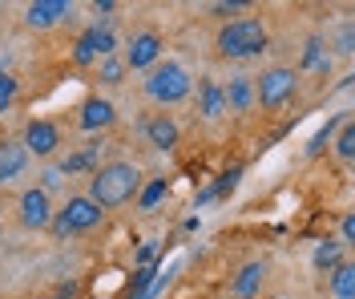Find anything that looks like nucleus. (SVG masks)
Here are the masks:
<instances>
[{
  "instance_id": "1",
  "label": "nucleus",
  "mask_w": 355,
  "mask_h": 299,
  "mask_svg": "<svg viewBox=\"0 0 355 299\" xmlns=\"http://www.w3.org/2000/svg\"><path fill=\"white\" fill-rule=\"evenodd\" d=\"M137 190H141V170L133 162H105V166H97L89 174L85 198H93L101 210H117L130 198H137Z\"/></svg>"
},
{
  "instance_id": "2",
  "label": "nucleus",
  "mask_w": 355,
  "mask_h": 299,
  "mask_svg": "<svg viewBox=\"0 0 355 299\" xmlns=\"http://www.w3.org/2000/svg\"><path fill=\"white\" fill-rule=\"evenodd\" d=\"M270 45V28L259 17H239V21H226L214 37V49L226 61H250V57H263Z\"/></svg>"
},
{
  "instance_id": "3",
  "label": "nucleus",
  "mask_w": 355,
  "mask_h": 299,
  "mask_svg": "<svg viewBox=\"0 0 355 299\" xmlns=\"http://www.w3.org/2000/svg\"><path fill=\"white\" fill-rule=\"evenodd\" d=\"M141 89H146V97L157 101V105H178V101H186V97H190L194 81H190V73L182 69L178 61H157L154 69L146 73Z\"/></svg>"
},
{
  "instance_id": "4",
  "label": "nucleus",
  "mask_w": 355,
  "mask_h": 299,
  "mask_svg": "<svg viewBox=\"0 0 355 299\" xmlns=\"http://www.w3.org/2000/svg\"><path fill=\"white\" fill-rule=\"evenodd\" d=\"M101 219H105V210L97 207L93 198H85V194H73V198H65V207L53 214V234H57V239L85 234V230L101 227Z\"/></svg>"
},
{
  "instance_id": "5",
  "label": "nucleus",
  "mask_w": 355,
  "mask_h": 299,
  "mask_svg": "<svg viewBox=\"0 0 355 299\" xmlns=\"http://www.w3.org/2000/svg\"><path fill=\"white\" fill-rule=\"evenodd\" d=\"M299 89V69H291V65H275V69H266L263 77H254V105H263V110H283L291 97Z\"/></svg>"
},
{
  "instance_id": "6",
  "label": "nucleus",
  "mask_w": 355,
  "mask_h": 299,
  "mask_svg": "<svg viewBox=\"0 0 355 299\" xmlns=\"http://www.w3.org/2000/svg\"><path fill=\"white\" fill-rule=\"evenodd\" d=\"M117 53V37H113L110 24H89L85 33L77 37V45H73V61L77 65H97L101 57H110Z\"/></svg>"
},
{
  "instance_id": "7",
  "label": "nucleus",
  "mask_w": 355,
  "mask_h": 299,
  "mask_svg": "<svg viewBox=\"0 0 355 299\" xmlns=\"http://www.w3.org/2000/svg\"><path fill=\"white\" fill-rule=\"evenodd\" d=\"M162 49H166V41H162V33H154V28H146V33H133L130 37V49H125V69L133 73H150L162 61Z\"/></svg>"
},
{
  "instance_id": "8",
  "label": "nucleus",
  "mask_w": 355,
  "mask_h": 299,
  "mask_svg": "<svg viewBox=\"0 0 355 299\" xmlns=\"http://www.w3.org/2000/svg\"><path fill=\"white\" fill-rule=\"evenodd\" d=\"M17 210H21V227L24 230H49L53 227V198L44 194L41 186H28L21 194V203H17Z\"/></svg>"
},
{
  "instance_id": "9",
  "label": "nucleus",
  "mask_w": 355,
  "mask_h": 299,
  "mask_svg": "<svg viewBox=\"0 0 355 299\" xmlns=\"http://www.w3.org/2000/svg\"><path fill=\"white\" fill-rule=\"evenodd\" d=\"M24 154H37V158H49V154H57V146H61V130L49 121V117H33L28 126H24Z\"/></svg>"
},
{
  "instance_id": "10",
  "label": "nucleus",
  "mask_w": 355,
  "mask_h": 299,
  "mask_svg": "<svg viewBox=\"0 0 355 299\" xmlns=\"http://www.w3.org/2000/svg\"><path fill=\"white\" fill-rule=\"evenodd\" d=\"M113 121H117V110H113L110 97H85L81 101V110H77V126L85 130V134H97V130H110Z\"/></svg>"
},
{
  "instance_id": "11",
  "label": "nucleus",
  "mask_w": 355,
  "mask_h": 299,
  "mask_svg": "<svg viewBox=\"0 0 355 299\" xmlns=\"http://www.w3.org/2000/svg\"><path fill=\"white\" fill-rule=\"evenodd\" d=\"M73 12V4L69 0H33L28 8H24V24L28 28H53V24H61Z\"/></svg>"
},
{
  "instance_id": "12",
  "label": "nucleus",
  "mask_w": 355,
  "mask_h": 299,
  "mask_svg": "<svg viewBox=\"0 0 355 299\" xmlns=\"http://www.w3.org/2000/svg\"><path fill=\"white\" fill-rule=\"evenodd\" d=\"M141 134H146V142L154 150H174L178 138H182V130H178V121L170 114H150L141 121Z\"/></svg>"
},
{
  "instance_id": "13",
  "label": "nucleus",
  "mask_w": 355,
  "mask_h": 299,
  "mask_svg": "<svg viewBox=\"0 0 355 299\" xmlns=\"http://www.w3.org/2000/svg\"><path fill=\"white\" fill-rule=\"evenodd\" d=\"M226 97V114H250L254 110V77H230V85H222Z\"/></svg>"
},
{
  "instance_id": "14",
  "label": "nucleus",
  "mask_w": 355,
  "mask_h": 299,
  "mask_svg": "<svg viewBox=\"0 0 355 299\" xmlns=\"http://www.w3.org/2000/svg\"><path fill=\"white\" fill-rule=\"evenodd\" d=\"M198 114L206 117V121H218V117L226 114L222 85H218V81H210V77H202V85H198Z\"/></svg>"
},
{
  "instance_id": "15",
  "label": "nucleus",
  "mask_w": 355,
  "mask_h": 299,
  "mask_svg": "<svg viewBox=\"0 0 355 299\" xmlns=\"http://www.w3.org/2000/svg\"><path fill=\"white\" fill-rule=\"evenodd\" d=\"M24 166H28V154L21 142H0V182H12Z\"/></svg>"
},
{
  "instance_id": "16",
  "label": "nucleus",
  "mask_w": 355,
  "mask_h": 299,
  "mask_svg": "<svg viewBox=\"0 0 355 299\" xmlns=\"http://www.w3.org/2000/svg\"><path fill=\"white\" fill-rule=\"evenodd\" d=\"M327 296L331 299H355V263L352 259H343V263L331 271V279H327Z\"/></svg>"
},
{
  "instance_id": "17",
  "label": "nucleus",
  "mask_w": 355,
  "mask_h": 299,
  "mask_svg": "<svg viewBox=\"0 0 355 299\" xmlns=\"http://www.w3.org/2000/svg\"><path fill=\"white\" fill-rule=\"evenodd\" d=\"M97 158H101V142H93V146H81L77 154L61 158L57 174H81V170H97Z\"/></svg>"
},
{
  "instance_id": "18",
  "label": "nucleus",
  "mask_w": 355,
  "mask_h": 299,
  "mask_svg": "<svg viewBox=\"0 0 355 299\" xmlns=\"http://www.w3.org/2000/svg\"><path fill=\"white\" fill-rule=\"evenodd\" d=\"M263 275H266V263H259V259H254V263H246L243 271H239V279H234V287H230V291H234L239 299H250L254 291H259Z\"/></svg>"
},
{
  "instance_id": "19",
  "label": "nucleus",
  "mask_w": 355,
  "mask_h": 299,
  "mask_svg": "<svg viewBox=\"0 0 355 299\" xmlns=\"http://www.w3.org/2000/svg\"><path fill=\"white\" fill-rule=\"evenodd\" d=\"M311 263H315V271H327V275H331L335 267L343 263V243H331V239H327V243H319L315 255H311Z\"/></svg>"
},
{
  "instance_id": "20",
  "label": "nucleus",
  "mask_w": 355,
  "mask_h": 299,
  "mask_svg": "<svg viewBox=\"0 0 355 299\" xmlns=\"http://www.w3.org/2000/svg\"><path fill=\"white\" fill-rule=\"evenodd\" d=\"M125 61L117 57V53H110V57H101L97 61V77H101V85H121V77H125Z\"/></svg>"
},
{
  "instance_id": "21",
  "label": "nucleus",
  "mask_w": 355,
  "mask_h": 299,
  "mask_svg": "<svg viewBox=\"0 0 355 299\" xmlns=\"http://www.w3.org/2000/svg\"><path fill=\"white\" fill-rule=\"evenodd\" d=\"M335 158L339 162H352L355 158V121L343 117L339 121V138H335Z\"/></svg>"
},
{
  "instance_id": "22",
  "label": "nucleus",
  "mask_w": 355,
  "mask_h": 299,
  "mask_svg": "<svg viewBox=\"0 0 355 299\" xmlns=\"http://www.w3.org/2000/svg\"><path fill=\"white\" fill-rule=\"evenodd\" d=\"M303 69H331V53L323 49V41L319 37H311L307 41V49H303Z\"/></svg>"
},
{
  "instance_id": "23",
  "label": "nucleus",
  "mask_w": 355,
  "mask_h": 299,
  "mask_svg": "<svg viewBox=\"0 0 355 299\" xmlns=\"http://www.w3.org/2000/svg\"><path fill=\"white\" fill-rule=\"evenodd\" d=\"M166 194H170V182H166V178H154L146 190H137V207H141V210H154Z\"/></svg>"
},
{
  "instance_id": "24",
  "label": "nucleus",
  "mask_w": 355,
  "mask_h": 299,
  "mask_svg": "<svg viewBox=\"0 0 355 299\" xmlns=\"http://www.w3.org/2000/svg\"><path fill=\"white\" fill-rule=\"evenodd\" d=\"M17 93H21V81H17L12 73L0 69V114H4V110H8V105L17 101Z\"/></svg>"
},
{
  "instance_id": "25",
  "label": "nucleus",
  "mask_w": 355,
  "mask_h": 299,
  "mask_svg": "<svg viewBox=\"0 0 355 299\" xmlns=\"http://www.w3.org/2000/svg\"><path fill=\"white\" fill-rule=\"evenodd\" d=\"M239 178H243V166H230V170L222 174L218 182H214V198H226V194H234V190H239Z\"/></svg>"
},
{
  "instance_id": "26",
  "label": "nucleus",
  "mask_w": 355,
  "mask_h": 299,
  "mask_svg": "<svg viewBox=\"0 0 355 299\" xmlns=\"http://www.w3.org/2000/svg\"><path fill=\"white\" fill-rule=\"evenodd\" d=\"M162 275V267H137V275H133V299H141L146 296V291H150V283H154V279Z\"/></svg>"
},
{
  "instance_id": "27",
  "label": "nucleus",
  "mask_w": 355,
  "mask_h": 299,
  "mask_svg": "<svg viewBox=\"0 0 355 299\" xmlns=\"http://www.w3.org/2000/svg\"><path fill=\"white\" fill-rule=\"evenodd\" d=\"M157 255H162V243H157V239H146V243L133 251V263H137V267H154Z\"/></svg>"
},
{
  "instance_id": "28",
  "label": "nucleus",
  "mask_w": 355,
  "mask_h": 299,
  "mask_svg": "<svg viewBox=\"0 0 355 299\" xmlns=\"http://www.w3.org/2000/svg\"><path fill=\"white\" fill-rule=\"evenodd\" d=\"M339 121H343V117H339ZM339 121H327V126H323V130H319V134H315V138H311L307 154H319V150H323V142L331 138V130H335V126H339Z\"/></svg>"
},
{
  "instance_id": "29",
  "label": "nucleus",
  "mask_w": 355,
  "mask_h": 299,
  "mask_svg": "<svg viewBox=\"0 0 355 299\" xmlns=\"http://www.w3.org/2000/svg\"><path fill=\"white\" fill-rule=\"evenodd\" d=\"M246 0H218V4H210V12H218V17H230V12H243Z\"/></svg>"
},
{
  "instance_id": "30",
  "label": "nucleus",
  "mask_w": 355,
  "mask_h": 299,
  "mask_svg": "<svg viewBox=\"0 0 355 299\" xmlns=\"http://www.w3.org/2000/svg\"><path fill=\"white\" fill-rule=\"evenodd\" d=\"M339 230H343V247H347V243H355V214H347Z\"/></svg>"
},
{
  "instance_id": "31",
  "label": "nucleus",
  "mask_w": 355,
  "mask_h": 299,
  "mask_svg": "<svg viewBox=\"0 0 355 299\" xmlns=\"http://www.w3.org/2000/svg\"><path fill=\"white\" fill-rule=\"evenodd\" d=\"M53 186H61V174H57V170H49V174H44V194H49V190H53Z\"/></svg>"
},
{
  "instance_id": "32",
  "label": "nucleus",
  "mask_w": 355,
  "mask_h": 299,
  "mask_svg": "<svg viewBox=\"0 0 355 299\" xmlns=\"http://www.w3.org/2000/svg\"><path fill=\"white\" fill-rule=\"evenodd\" d=\"M93 12L101 17V12H113V0H93Z\"/></svg>"
}]
</instances>
